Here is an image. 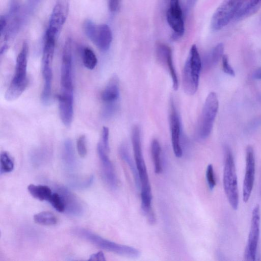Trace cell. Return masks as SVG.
<instances>
[{
    "mask_svg": "<svg viewBox=\"0 0 261 261\" xmlns=\"http://www.w3.org/2000/svg\"><path fill=\"white\" fill-rule=\"evenodd\" d=\"M71 232L98 248L119 255L136 258L140 255V252L135 248L108 240L85 228L75 227Z\"/></svg>",
    "mask_w": 261,
    "mask_h": 261,
    "instance_id": "cell-1",
    "label": "cell"
},
{
    "mask_svg": "<svg viewBox=\"0 0 261 261\" xmlns=\"http://www.w3.org/2000/svg\"><path fill=\"white\" fill-rule=\"evenodd\" d=\"M28 44L24 42L16 61L13 77L5 93V98L8 101L18 98L23 92L28 84L27 77Z\"/></svg>",
    "mask_w": 261,
    "mask_h": 261,
    "instance_id": "cell-2",
    "label": "cell"
},
{
    "mask_svg": "<svg viewBox=\"0 0 261 261\" xmlns=\"http://www.w3.org/2000/svg\"><path fill=\"white\" fill-rule=\"evenodd\" d=\"M202 61L195 44L190 50L182 71V86L188 95L194 94L198 87Z\"/></svg>",
    "mask_w": 261,
    "mask_h": 261,
    "instance_id": "cell-3",
    "label": "cell"
},
{
    "mask_svg": "<svg viewBox=\"0 0 261 261\" xmlns=\"http://www.w3.org/2000/svg\"><path fill=\"white\" fill-rule=\"evenodd\" d=\"M223 182L225 193L230 206L233 210H237L239 201L237 175L232 152L227 147L225 149Z\"/></svg>",
    "mask_w": 261,
    "mask_h": 261,
    "instance_id": "cell-4",
    "label": "cell"
},
{
    "mask_svg": "<svg viewBox=\"0 0 261 261\" xmlns=\"http://www.w3.org/2000/svg\"><path fill=\"white\" fill-rule=\"evenodd\" d=\"M83 30L87 37L102 51L109 49L111 44L113 35L109 26L106 24H96L90 19L83 23Z\"/></svg>",
    "mask_w": 261,
    "mask_h": 261,
    "instance_id": "cell-5",
    "label": "cell"
},
{
    "mask_svg": "<svg viewBox=\"0 0 261 261\" xmlns=\"http://www.w3.org/2000/svg\"><path fill=\"white\" fill-rule=\"evenodd\" d=\"M245 0H224L214 12L211 21L213 31H218L233 20Z\"/></svg>",
    "mask_w": 261,
    "mask_h": 261,
    "instance_id": "cell-6",
    "label": "cell"
},
{
    "mask_svg": "<svg viewBox=\"0 0 261 261\" xmlns=\"http://www.w3.org/2000/svg\"><path fill=\"white\" fill-rule=\"evenodd\" d=\"M219 108L217 94L212 92L205 100L199 123V135L202 139L210 135Z\"/></svg>",
    "mask_w": 261,
    "mask_h": 261,
    "instance_id": "cell-7",
    "label": "cell"
},
{
    "mask_svg": "<svg viewBox=\"0 0 261 261\" xmlns=\"http://www.w3.org/2000/svg\"><path fill=\"white\" fill-rule=\"evenodd\" d=\"M131 138L135 162L141 183V191H151L148 175L142 153L140 129L137 125L134 126L132 129Z\"/></svg>",
    "mask_w": 261,
    "mask_h": 261,
    "instance_id": "cell-8",
    "label": "cell"
},
{
    "mask_svg": "<svg viewBox=\"0 0 261 261\" xmlns=\"http://www.w3.org/2000/svg\"><path fill=\"white\" fill-rule=\"evenodd\" d=\"M61 93L73 94L72 41L68 38L63 47L61 68Z\"/></svg>",
    "mask_w": 261,
    "mask_h": 261,
    "instance_id": "cell-9",
    "label": "cell"
},
{
    "mask_svg": "<svg viewBox=\"0 0 261 261\" xmlns=\"http://www.w3.org/2000/svg\"><path fill=\"white\" fill-rule=\"evenodd\" d=\"M260 219V207L256 204L252 211L250 228L244 251V257L246 260L255 259L259 237Z\"/></svg>",
    "mask_w": 261,
    "mask_h": 261,
    "instance_id": "cell-10",
    "label": "cell"
},
{
    "mask_svg": "<svg viewBox=\"0 0 261 261\" xmlns=\"http://www.w3.org/2000/svg\"><path fill=\"white\" fill-rule=\"evenodd\" d=\"M184 15L180 0H170L166 12L167 22L174 32L173 38L178 39L185 32Z\"/></svg>",
    "mask_w": 261,
    "mask_h": 261,
    "instance_id": "cell-11",
    "label": "cell"
},
{
    "mask_svg": "<svg viewBox=\"0 0 261 261\" xmlns=\"http://www.w3.org/2000/svg\"><path fill=\"white\" fill-rule=\"evenodd\" d=\"M70 0H57L49 21L47 32L56 37L60 33L67 18Z\"/></svg>",
    "mask_w": 261,
    "mask_h": 261,
    "instance_id": "cell-12",
    "label": "cell"
},
{
    "mask_svg": "<svg viewBox=\"0 0 261 261\" xmlns=\"http://www.w3.org/2000/svg\"><path fill=\"white\" fill-rule=\"evenodd\" d=\"M245 174L243 185V200L249 199L253 190L255 172V155L253 147L248 145L246 148Z\"/></svg>",
    "mask_w": 261,
    "mask_h": 261,
    "instance_id": "cell-13",
    "label": "cell"
},
{
    "mask_svg": "<svg viewBox=\"0 0 261 261\" xmlns=\"http://www.w3.org/2000/svg\"><path fill=\"white\" fill-rule=\"evenodd\" d=\"M57 192L62 197L65 206V212L68 215L78 217L84 213V205L80 199L67 188L58 186L56 187Z\"/></svg>",
    "mask_w": 261,
    "mask_h": 261,
    "instance_id": "cell-14",
    "label": "cell"
},
{
    "mask_svg": "<svg viewBox=\"0 0 261 261\" xmlns=\"http://www.w3.org/2000/svg\"><path fill=\"white\" fill-rule=\"evenodd\" d=\"M97 151L101 164L102 174L107 184L112 189L117 188L118 180L113 165L108 156L107 152L99 142L97 146Z\"/></svg>",
    "mask_w": 261,
    "mask_h": 261,
    "instance_id": "cell-15",
    "label": "cell"
},
{
    "mask_svg": "<svg viewBox=\"0 0 261 261\" xmlns=\"http://www.w3.org/2000/svg\"><path fill=\"white\" fill-rule=\"evenodd\" d=\"M170 127L171 135V142L175 155L180 158L182 151L180 144V123L174 103L171 101L169 116Z\"/></svg>",
    "mask_w": 261,
    "mask_h": 261,
    "instance_id": "cell-16",
    "label": "cell"
},
{
    "mask_svg": "<svg viewBox=\"0 0 261 261\" xmlns=\"http://www.w3.org/2000/svg\"><path fill=\"white\" fill-rule=\"evenodd\" d=\"M156 54L158 60L166 67L170 73L173 88L177 90L178 88V80L173 62L171 49L165 44L159 43L156 46Z\"/></svg>",
    "mask_w": 261,
    "mask_h": 261,
    "instance_id": "cell-17",
    "label": "cell"
},
{
    "mask_svg": "<svg viewBox=\"0 0 261 261\" xmlns=\"http://www.w3.org/2000/svg\"><path fill=\"white\" fill-rule=\"evenodd\" d=\"M61 120L66 126L70 125L73 113V94L60 93L58 96Z\"/></svg>",
    "mask_w": 261,
    "mask_h": 261,
    "instance_id": "cell-18",
    "label": "cell"
},
{
    "mask_svg": "<svg viewBox=\"0 0 261 261\" xmlns=\"http://www.w3.org/2000/svg\"><path fill=\"white\" fill-rule=\"evenodd\" d=\"M120 95L119 80L117 76H113L102 91L101 99L105 104L117 103Z\"/></svg>",
    "mask_w": 261,
    "mask_h": 261,
    "instance_id": "cell-19",
    "label": "cell"
},
{
    "mask_svg": "<svg viewBox=\"0 0 261 261\" xmlns=\"http://www.w3.org/2000/svg\"><path fill=\"white\" fill-rule=\"evenodd\" d=\"M62 158L64 166L68 171H73L76 167V160L71 141L68 139L65 140L62 153Z\"/></svg>",
    "mask_w": 261,
    "mask_h": 261,
    "instance_id": "cell-20",
    "label": "cell"
},
{
    "mask_svg": "<svg viewBox=\"0 0 261 261\" xmlns=\"http://www.w3.org/2000/svg\"><path fill=\"white\" fill-rule=\"evenodd\" d=\"M119 152L122 160L124 161L129 167L133 175L136 187L138 189H140L141 183L137 166L136 163L133 162L129 152H128L126 146L123 145H121L119 148Z\"/></svg>",
    "mask_w": 261,
    "mask_h": 261,
    "instance_id": "cell-21",
    "label": "cell"
},
{
    "mask_svg": "<svg viewBox=\"0 0 261 261\" xmlns=\"http://www.w3.org/2000/svg\"><path fill=\"white\" fill-rule=\"evenodd\" d=\"M28 190L33 197L41 201L48 202L53 194L50 188L45 185L30 184L28 187Z\"/></svg>",
    "mask_w": 261,
    "mask_h": 261,
    "instance_id": "cell-22",
    "label": "cell"
},
{
    "mask_svg": "<svg viewBox=\"0 0 261 261\" xmlns=\"http://www.w3.org/2000/svg\"><path fill=\"white\" fill-rule=\"evenodd\" d=\"M224 45L222 43L217 44L205 57L204 64L206 67L216 65L223 56Z\"/></svg>",
    "mask_w": 261,
    "mask_h": 261,
    "instance_id": "cell-23",
    "label": "cell"
},
{
    "mask_svg": "<svg viewBox=\"0 0 261 261\" xmlns=\"http://www.w3.org/2000/svg\"><path fill=\"white\" fill-rule=\"evenodd\" d=\"M161 152L159 142L156 139H153L151 144V153L154 163V171L156 174H159L162 171Z\"/></svg>",
    "mask_w": 261,
    "mask_h": 261,
    "instance_id": "cell-24",
    "label": "cell"
},
{
    "mask_svg": "<svg viewBox=\"0 0 261 261\" xmlns=\"http://www.w3.org/2000/svg\"><path fill=\"white\" fill-rule=\"evenodd\" d=\"M34 220L37 224L46 226L54 225L57 222L55 215L49 211H43L35 214Z\"/></svg>",
    "mask_w": 261,
    "mask_h": 261,
    "instance_id": "cell-25",
    "label": "cell"
},
{
    "mask_svg": "<svg viewBox=\"0 0 261 261\" xmlns=\"http://www.w3.org/2000/svg\"><path fill=\"white\" fill-rule=\"evenodd\" d=\"M83 62L84 66L88 69H94L97 63L95 53L89 47H85L82 53Z\"/></svg>",
    "mask_w": 261,
    "mask_h": 261,
    "instance_id": "cell-26",
    "label": "cell"
},
{
    "mask_svg": "<svg viewBox=\"0 0 261 261\" xmlns=\"http://www.w3.org/2000/svg\"><path fill=\"white\" fill-rule=\"evenodd\" d=\"M14 167V161L9 153L6 151L1 152L0 156L1 174L10 172L13 171Z\"/></svg>",
    "mask_w": 261,
    "mask_h": 261,
    "instance_id": "cell-27",
    "label": "cell"
},
{
    "mask_svg": "<svg viewBox=\"0 0 261 261\" xmlns=\"http://www.w3.org/2000/svg\"><path fill=\"white\" fill-rule=\"evenodd\" d=\"M48 202L57 211L61 213L65 212V206L64 201L57 192L52 194Z\"/></svg>",
    "mask_w": 261,
    "mask_h": 261,
    "instance_id": "cell-28",
    "label": "cell"
},
{
    "mask_svg": "<svg viewBox=\"0 0 261 261\" xmlns=\"http://www.w3.org/2000/svg\"><path fill=\"white\" fill-rule=\"evenodd\" d=\"M206 178L209 189L212 190L216 186V181L213 166L212 164H209L207 167Z\"/></svg>",
    "mask_w": 261,
    "mask_h": 261,
    "instance_id": "cell-29",
    "label": "cell"
},
{
    "mask_svg": "<svg viewBox=\"0 0 261 261\" xmlns=\"http://www.w3.org/2000/svg\"><path fill=\"white\" fill-rule=\"evenodd\" d=\"M76 147L78 153L81 158L85 157L87 152L86 139L85 135L80 136L76 142Z\"/></svg>",
    "mask_w": 261,
    "mask_h": 261,
    "instance_id": "cell-30",
    "label": "cell"
},
{
    "mask_svg": "<svg viewBox=\"0 0 261 261\" xmlns=\"http://www.w3.org/2000/svg\"><path fill=\"white\" fill-rule=\"evenodd\" d=\"M117 109V103L112 104H105L102 110V116L103 118L108 119L112 117Z\"/></svg>",
    "mask_w": 261,
    "mask_h": 261,
    "instance_id": "cell-31",
    "label": "cell"
},
{
    "mask_svg": "<svg viewBox=\"0 0 261 261\" xmlns=\"http://www.w3.org/2000/svg\"><path fill=\"white\" fill-rule=\"evenodd\" d=\"M198 1V0H181L180 5L185 17L188 15Z\"/></svg>",
    "mask_w": 261,
    "mask_h": 261,
    "instance_id": "cell-32",
    "label": "cell"
},
{
    "mask_svg": "<svg viewBox=\"0 0 261 261\" xmlns=\"http://www.w3.org/2000/svg\"><path fill=\"white\" fill-rule=\"evenodd\" d=\"M94 179V177L93 175H91L87 179L84 180L83 181H76L71 182V186L76 189H86L92 184Z\"/></svg>",
    "mask_w": 261,
    "mask_h": 261,
    "instance_id": "cell-33",
    "label": "cell"
},
{
    "mask_svg": "<svg viewBox=\"0 0 261 261\" xmlns=\"http://www.w3.org/2000/svg\"><path fill=\"white\" fill-rule=\"evenodd\" d=\"M109 130L106 126H103L101 133L100 144L105 150L109 152L110 151V146L109 142Z\"/></svg>",
    "mask_w": 261,
    "mask_h": 261,
    "instance_id": "cell-34",
    "label": "cell"
},
{
    "mask_svg": "<svg viewBox=\"0 0 261 261\" xmlns=\"http://www.w3.org/2000/svg\"><path fill=\"white\" fill-rule=\"evenodd\" d=\"M222 68L224 72L230 76H234L235 73L229 64L228 57L226 55H223L222 57Z\"/></svg>",
    "mask_w": 261,
    "mask_h": 261,
    "instance_id": "cell-35",
    "label": "cell"
},
{
    "mask_svg": "<svg viewBox=\"0 0 261 261\" xmlns=\"http://www.w3.org/2000/svg\"><path fill=\"white\" fill-rule=\"evenodd\" d=\"M119 5L120 0H109V9L112 12H116L119 8Z\"/></svg>",
    "mask_w": 261,
    "mask_h": 261,
    "instance_id": "cell-36",
    "label": "cell"
},
{
    "mask_svg": "<svg viewBox=\"0 0 261 261\" xmlns=\"http://www.w3.org/2000/svg\"><path fill=\"white\" fill-rule=\"evenodd\" d=\"M88 260L105 261L106 258L103 253L101 251H100L91 255Z\"/></svg>",
    "mask_w": 261,
    "mask_h": 261,
    "instance_id": "cell-37",
    "label": "cell"
},
{
    "mask_svg": "<svg viewBox=\"0 0 261 261\" xmlns=\"http://www.w3.org/2000/svg\"><path fill=\"white\" fill-rule=\"evenodd\" d=\"M7 26V18L4 16H1L0 18V33L2 35Z\"/></svg>",
    "mask_w": 261,
    "mask_h": 261,
    "instance_id": "cell-38",
    "label": "cell"
},
{
    "mask_svg": "<svg viewBox=\"0 0 261 261\" xmlns=\"http://www.w3.org/2000/svg\"><path fill=\"white\" fill-rule=\"evenodd\" d=\"M41 0H28V8L30 11H33Z\"/></svg>",
    "mask_w": 261,
    "mask_h": 261,
    "instance_id": "cell-39",
    "label": "cell"
},
{
    "mask_svg": "<svg viewBox=\"0 0 261 261\" xmlns=\"http://www.w3.org/2000/svg\"><path fill=\"white\" fill-rule=\"evenodd\" d=\"M253 76L255 79L261 80V67L254 72Z\"/></svg>",
    "mask_w": 261,
    "mask_h": 261,
    "instance_id": "cell-40",
    "label": "cell"
}]
</instances>
